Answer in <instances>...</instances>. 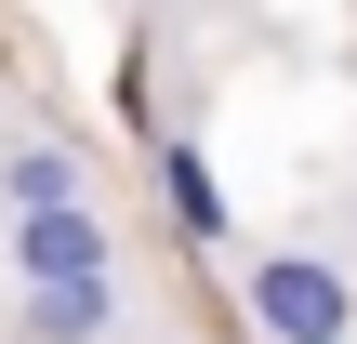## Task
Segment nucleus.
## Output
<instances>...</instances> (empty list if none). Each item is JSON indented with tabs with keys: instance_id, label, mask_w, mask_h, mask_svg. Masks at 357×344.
I'll use <instances>...</instances> for the list:
<instances>
[{
	"instance_id": "obj_5",
	"label": "nucleus",
	"mask_w": 357,
	"mask_h": 344,
	"mask_svg": "<svg viewBox=\"0 0 357 344\" xmlns=\"http://www.w3.org/2000/svg\"><path fill=\"white\" fill-rule=\"evenodd\" d=\"M159 186H172V212H185L199 239H225V199H212V172H199V146H172V159H159Z\"/></svg>"
},
{
	"instance_id": "obj_2",
	"label": "nucleus",
	"mask_w": 357,
	"mask_h": 344,
	"mask_svg": "<svg viewBox=\"0 0 357 344\" xmlns=\"http://www.w3.org/2000/svg\"><path fill=\"white\" fill-rule=\"evenodd\" d=\"M119 265V239H106V212L93 199H40V212H13V278L40 292V278H106Z\"/></svg>"
},
{
	"instance_id": "obj_1",
	"label": "nucleus",
	"mask_w": 357,
	"mask_h": 344,
	"mask_svg": "<svg viewBox=\"0 0 357 344\" xmlns=\"http://www.w3.org/2000/svg\"><path fill=\"white\" fill-rule=\"evenodd\" d=\"M252 331L265 344H357V278L331 252H252Z\"/></svg>"
},
{
	"instance_id": "obj_4",
	"label": "nucleus",
	"mask_w": 357,
	"mask_h": 344,
	"mask_svg": "<svg viewBox=\"0 0 357 344\" xmlns=\"http://www.w3.org/2000/svg\"><path fill=\"white\" fill-rule=\"evenodd\" d=\"M0 199H13V212H40V199H79V159H66V146H13V159H0Z\"/></svg>"
},
{
	"instance_id": "obj_3",
	"label": "nucleus",
	"mask_w": 357,
	"mask_h": 344,
	"mask_svg": "<svg viewBox=\"0 0 357 344\" xmlns=\"http://www.w3.org/2000/svg\"><path fill=\"white\" fill-rule=\"evenodd\" d=\"M119 331V278H40L26 292V344H106Z\"/></svg>"
}]
</instances>
